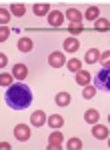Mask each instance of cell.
Wrapping results in <instances>:
<instances>
[{
    "label": "cell",
    "instance_id": "cell-12",
    "mask_svg": "<svg viewBox=\"0 0 110 150\" xmlns=\"http://www.w3.org/2000/svg\"><path fill=\"white\" fill-rule=\"evenodd\" d=\"M98 118H100V114H98V110H94V108H90V110L84 112V120H86L88 124H96Z\"/></svg>",
    "mask_w": 110,
    "mask_h": 150
},
{
    "label": "cell",
    "instance_id": "cell-4",
    "mask_svg": "<svg viewBox=\"0 0 110 150\" xmlns=\"http://www.w3.org/2000/svg\"><path fill=\"white\" fill-rule=\"evenodd\" d=\"M66 62V58L62 52H52L50 56H48V64L52 66V68H62V64Z\"/></svg>",
    "mask_w": 110,
    "mask_h": 150
},
{
    "label": "cell",
    "instance_id": "cell-9",
    "mask_svg": "<svg viewBox=\"0 0 110 150\" xmlns=\"http://www.w3.org/2000/svg\"><path fill=\"white\" fill-rule=\"evenodd\" d=\"M12 76L22 80V78H26V76H28V68H26L24 64H16V66L12 68Z\"/></svg>",
    "mask_w": 110,
    "mask_h": 150
},
{
    "label": "cell",
    "instance_id": "cell-10",
    "mask_svg": "<svg viewBox=\"0 0 110 150\" xmlns=\"http://www.w3.org/2000/svg\"><path fill=\"white\" fill-rule=\"evenodd\" d=\"M66 18H68L72 24H80V20H82V14H80L76 8H68V10H66Z\"/></svg>",
    "mask_w": 110,
    "mask_h": 150
},
{
    "label": "cell",
    "instance_id": "cell-2",
    "mask_svg": "<svg viewBox=\"0 0 110 150\" xmlns=\"http://www.w3.org/2000/svg\"><path fill=\"white\" fill-rule=\"evenodd\" d=\"M94 86L98 90L110 92V66H102V68L94 74Z\"/></svg>",
    "mask_w": 110,
    "mask_h": 150
},
{
    "label": "cell",
    "instance_id": "cell-16",
    "mask_svg": "<svg viewBox=\"0 0 110 150\" xmlns=\"http://www.w3.org/2000/svg\"><path fill=\"white\" fill-rule=\"evenodd\" d=\"M78 46H80V44H78L76 38H66L64 40V50L66 52H76Z\"/></svg>",
    "mask_w": 110,
    "mask_h": 150
},
{
    "label": "cell",
    "instance_id": "cell-20",
    "mask_svg": "<svg viewBox=\"0 0 110 150\" xmlns=\"http://www.w3.org/2000/svg\"><path fill=\"white\" fill-rule=\"evenodd\" d=\"M94 28H96V30H100V32H104V30H108V28H110V22L106 20V18H98V20H96V24H94Z\"/></svg>",
    "mask_w": 110,
    "mask_h": 150
},
{
    "label": "cell",
    "instance_id": "cell-28",
    "mask_svg": "<svg viewBox=\"0 0 110 150\" xmlns=\"http://www.w3.org/2000/svg\"><path fill=\"white\" fill-rule=\"evenodd\" d=\"M100 62H102V66H110V50L100 54Z\"/></svg>",
    "mask_w": 110,
    "mask_h": 150
},
{
    "label": "cell",
    "instance_id": "cell-8",
    "mask_svg": "<svg viewBox=\"0 0 110 150\" xmlns=\"http://www.w3.org/2000/svg\"><path fill=\"white\" fill-rule=\"evenodd\" d=\"M48 22L52 24V26H62V22H64V14L58 12V10L50 12V14H48Z\"/></svg>",
    "mask_w": 110,
    "mask_h": 150
},
{
    "label": "cell",
    "instance_id": "cell-13",
    "mask_svg": "<svg viewBox=\"0 0 110 150\" xmlns=\"http://www.w3.org/2000/svg\"><path fill=\"white\" fill-rule=\"evenodd\" d=\"M18 50H20V52H30V50H32V40H30L28 36L20 38V40H18Z\"/></svg>",
    "mask_w": 110,
    "mask_h": 150
},
{
    "label": "cell",
    "instance_id": "cell-25",
    "mask_svg": "<svg viewBox=\"0 0 110 150\" xmlns=\"http://www.w3.org/2000/svg\"><path fill=\"white\" fill-rule=\"evenodd\" d=\"M94 94H96V86H84V92H82L84 98H92Z\"/></svg>",
    "mask_w": 110,
    "mask_h": 150
},
{
    "label": "cell",
    "instance_id": "cell-24",
    "mask_svg": "<svg viewBox=\"0 0 110 150\" xmlns=\"http://www.w3.org/2000/svg\"><path fill=\"white\" fill-rule=\"evenodd\" d=\"M82 148V140L80 138H72L68 142V150H80Z\"/></svg>",
    "mask_w": 110,
    "mask_h": 150
},
{
    "label": "cell",
    "instance_id": "cell-23",
    "mask_svg": "<svg viewBox=\"0 0 110 150\" xmlns=\"http://www.w3.org/2000/svg\"><path fill=\"white\" fill-rule=\"evenodd\" d=\"M0 84H2V86H6V88L12 86V84H14V82H12V74H6V72H4V74H0Z\"/></svg>",
    "mask_w": 110,
    "mask_h": 150
},
{
    "label": "cell",
    "instance_id": "cell-27",
    "mask_svg": "<svg viewBox=\"0 0 110 150\" xmlns=\"http://www.w3.org/2000/svg\"><path fill=\"white\" fill-rule=\"evenodd\" d=\"M68 30H70V34H80L84 28H82V24H70V28H68Z\"/></svg>",
    "mask_w": 110,
    "mask_h": 150
},
{
    "label": "cell",
    "instance_id": "cell-19",
    "mask_svg": "<svg viewBox=\"0 0 110 150\" xmlns=\"http://www.w3.org/2000/svg\"><path fill=\"white\" fill-rule=\"evenodd\" d=\"M68 70H72V72H80L82 70V62L78 60V58H72V60H68Z\"/></svg>",
    "mask_w": 110,
    "mask_h": 150
},
{
    "label": "cell",
    "instance_id": "cell-17",
    "mask_svg": "<svg viewBox=\"0 0 110 150\" xmlns=\"http://www.w3.org/2000/svg\"><path fill=\"white\" fill-rule=\"evenodd\" d=\"M84 60H86L88 64H94V62H100V52L96 50V48H92V50H88V52H86V58H84Z\"/></svg>",
    "mask_w": 110,
    "mask_h": 150
},
{
    "label": "cell",
    "instance_id": "cell-1",
    "mask_svg": "<svg viewBox=\"0 0 110 150\" xmlns=\"http://www.w3.org/2000/svg\"><path fill=\"white\" fill-rule=\"evenodd\" d=\"M4 100L14 110H24L32 104V90L24 82H16V84L8 86V90L4 94Z\"/></svg>",
    "mask_w": 110,
    "mask_h": 150
},
{
    "label": "cell",
    "instance_id": "cell-30",
    "mask_svg": "<svg viewBox=\"0 0 110 150\" xmlns=\"http://www.w3.org/2000/svg\"><path fill=\"white\" fill-rule=\"evenodd\" d=\"M8 64V58H6V54H0V66H6Z\"/></svg>",
    "mask_w": 110,
    "mask_h": 150
},
{
    "label": "cell",
    "instance_id": "cell-5",
    "mask_svg": "<svg viewBox=\"0 0 110 150\" xmlns=\"http://www.w3.org/2000/svg\"><path fill=\"white\" fill-rule=\"evenodd\" d=\"M30 124H34V126H44V124H46V114H44L42 110L32 112V116H30Z\"/></svg>",
    "mask_w": 110,
    "mask_h": 150
},
{
    "label": "cell",
    "instance_id": "cell-3",
    "mask_svg": "<svg viewBox=\"0 0 110 150\" xmlns=\"http://www.w3.org/2000/svg\"><path fill=\"white\" fill-rule=\"evenodd\" d=\"M14 138L20 140V142L30 140V126L28 124H16L14 126Z\"/></svg>",
    "mask_w": 110,
    "mask_h": 150
},
{
    "label": "cell",
    "instance_id": "cell-15",
    "mask_svg": "<svg viewBox=\"0 0 110 150\" xmlns=\"http://www.w3.org/2000/svg\"><path fill=\"white\" fill-rule=\"evenodd\" d=\"M32 12L36 16H46V14H50V6L48 4H34Z\"/></svg>",
    "mask_w": 110,
    "mask_h": 150
},
{
    "label": "cell",
    "instance_id": "cell-7",
    "mask_svg": "<svg viewBox=\"0 0 110 150\" xmlns=\"http://www.w3.org/2000/svg\"><path fill=\"white\" fill-rule=\"evenodd\" d=\"M92 134H94V138L104 140V138H108V128L102 126V124H94L92 126Z\"/></svg>",
    "mask_w": 110,
    "mask_h": 150
},
{
    "label": "cell",
    "instance_id": "cell-21",
    "mask_svg": "<svg viewBox=\"0 0 110 150\" xmlns=\"http://www.w3.org/2000/svg\"><path fill=\"white\" fill-rule=\"evenodd\" d=\"M10 12H14V16H24V12H26V8H24V4H12L10 6Z\"/></svg>",
    "mask_w": 110,
    "mask_h": 150
},
{
    "label": "cell",
    "instance_id": "cell-29",
    "mask_svg": "<svg viewBox=\"0 0 110 150\" xmlns=\"http://www.w3.org/2000/svg\"><path fill=\"white\" fill-rule=\"evenodd\" d=\"M8 34H10V28L2 26V28H0V42H4V40L8 38Z\"/></svg>",
    "mask_w": 110,
    "mask_h": 150
},
{
    "label": "cell",
    "instance_id": "cell-26",
    "mask_svg": "<svg viewBox=\"0 0 110 150\" xmlns=\"http://www.w3.org/2000/svg\"><path fill=\"white\" fill-rule=\"evenodd\" d=\"M8 20H10V10L2 8V10H0V22H2V24H6Z\"/></svg>",
    "mask_w": 110,
    "mask_h": 150
},
{
    "label": "cell",
    "instance_id": "cell-6",
    "mask_svg": "<svg viewBox=\"0 0 110 150\" xmlns=\"http://www.w3.org/2000/svg\"><path fill=\"white\" fill-rule=\"evenodd\" d=\"M48 140H50V142H48V148H60V146H62L64 136H62V132H52Z\"/></svg>",
    "mask_w": 110,
    "mask_h": 150
},
{
    "label": "cell",
    "instance_id": "cell-31",
    "mask_svg": "<svg viewBox=\"0 0 110 150\" xmlns=\"http://www.w3.org/2000/svg\"><path fill=\"white\" fill-rule=\"evenodd\" d=\"M108 146H110V138H108Z\"/></svg>",
    "mask_w": 110,
    "mask_h": 150
},
{
    "label": "cell",
    "instance_id": "cell-18",
    "mask_svg": "<svg viewBox=\"0 0 110 150\" xmlns=\"http://www.w3.org/2000/svg\"><path fill=\"white\" fill-rule=\"evenodd\" d=\"M68 102H70V94L68 92H58L56 94V104H58V106H68Z\"/></svg>",
    "mask_w": 110,
    "mask_h": 150
},
{
    "label": "cell",
    "instance_id": "cell-22",
    "mask_svg": "<svg viewBox=\"0 0 110 150\" xmlns=\"http://www.w3.org/2000/svg\"><path fill=\"white\" fill-rule=\"evenodd\" d=\"M98 14H100V10L96 8V6H90L86 10V18L88 20H98Z\"/></svg>",
    "mask_w": 110,
    "mask_h": 150
},
{
    "label": "cell",
    "instance_id": "cell-32",
    "mask_svg": "<svg viewBox=\"0 0 110 150\" xmlns=\"http://www.w3.org/2000/svg\"><path fill=\"white\" fill-rule=\"evenodd\" d=\"M108 122H110V114H108Z\"/></svg>",
    "mask_w": 110,
    "mask_h": 150
},
{
    "label": "cell",
    "instance_id": "cell-11",
    "mask_svg": "<svg viewBox=\"0 0 110 150\" xmlns=\"http://www.w3.org/2000/svg\"><path fill=\"white\" fill-rule=\"evenodd\" d=\"M90 78H92V74H88L86 70L76 72V82L80 84V86H88V84H90Z\"/></svg>",
    "mask_w": 110,
    "mask_h": 150
},
{
    "label": "cell",
    "instance_id": "cell-14",
    "mask_svg": "<svg viewBox=\"0 0 110 150\" xmlns=\"http://www.w3.org/2000/svg\"><path fill=\"white\" fill-rule=\"evenodd\" d=\"M64 124V118L60 114H52V116H48V126H52V128H60Z\"/></svg>",
    "mask_w": 110,
    "mask_h": 150
}]
</instances>
